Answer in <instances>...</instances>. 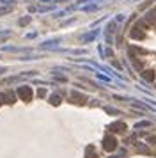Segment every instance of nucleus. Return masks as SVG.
I'll use <instances>...</instances> for the list:
<instances>
[{
  "instance_id": "12",
  "label": "nucleus",
  "mask_w": 156,
  "mask_h": 158,
  "mask_svg": "<svg viewBox=\"0 0 156 158\" xmlns=\"http://www.w3.org/2000/svg\"><path fill=\"white\" fill-rule=\"evenodd\" d=\"M112 158H117V156H112Z\"/></svg>"
},
{
  "instance_id": "4",
  "label": "nucleus",
  "mask_w": 156,
  "mask_h": 158,
  "mask_svg": "<svg viewBox=\"0 0 156 158\" xmlns=\"http://www.w3.org/2000/svg\"><path fill=\"white\" fill-rule=\"evenodd\" d=\"M110 130H112V132H123V130H126V125L124 123H114V125L110 126Z\"/></svg>"
},
{
  "instance_id": "10",
  "label": "nucleus",
  "mask_w": 156,
  "mask_h": 158,
  "mask_svg": "<svg viewBox=\"0 0 156 158\" xmlns=\"http://www.w3.org/2000/svg\"><path fill=\"white\" fill-rule=\"evenodd\" d=\"M138 151H142V153H149V149L146 146H138Z\"/></svg>"
},
{
  "instance_id": "6",
  "label": "nucleus",
  "mask_w": 156,
  "mask_h": 158,
  "mask_svg": "<svg viewBox=\"0 0 156 158\" xmlns=\"http://www.w3.org/2000/svg\"><path fill=\"white\" fill-rule=\"evenodd\" d=\"M144 78L151 82V80H154V73H153V71H144Z\"/></svg>"
},
{
  "instance_id": "8",
  "label": "nucleus",
  "mask_w": 156,
  "mask_h": 158,
  "mask_svg": "<svg viewBox=\"0 0 156 158\" xmlns=\"http://www.w3.org/2000/svg\"><path fill=\"white\" fill-rule=\"evenodd\" d=\"M5 100H7V103H14V94H7Z\"/></svg>"
},
{
  "instance_id": "3",
  "label": "nucleus",
  "mask_w": 156,
  "mask_h": 158,
  "mask_svg": "<svg viewBox=\"0 0 156 158\" xmlns=\"http://www.w3.org/2000/svg\"><path fill=\"white\" fill-rule=\"evenodd\" d=\"M131 37H135V39H142V37H144V32H140V25H137L135 29H133Z\"/></svg>"
},
{
  "instance_id": "9",
  "label": "nucleus",
  "mask_w": 156,
  "mask_h": 158,
  "mask_svg": "<svg viewBox=\"0 0 156 158\" xmlns=\"http://www.w3.org/2000/svg\"><path fill=\"white\" fill-rule=\"evenodd\" d=\"M29 21H30V18H21V20H20V25H27Z\"/></svg>"
},
{
  "instance_id": "5",
  "label": "nucleus",
  "mask_w": 156,
  "mask_h": 158,
  "mask_svg": "<svg viewBox=\"0 0 156 158\" xmlns=\"http://www.w3.org/2000/svg\"><path fill=\"white\" fill-rule=\"evenodd\" d=\"M50 101H52V105H59V103H61V96H59V94H53L52 98H50Z\"/></svg>"
},
{
  "instance_id": "2",
  "label": "nucleus",
  "mask_w": 156,
  "mask_h": 158,
  "mask_svg": "<svg viewBox=\"0 0 156 158\" xmlns=\"http://www.w3.org/2000/svg\"><path fill=\"white\" fill-rule=\"evenodd\" d=\"M115 148H117V140H115L112 135H108V137L103 139V149H106V151H114Z\"/></svg>"
},
{
  "instance_id": "1",
  "label": "nucleus",
  "mask_w": 156,
  "mask_h": 158,
  "mask_svg": "<svg viewBox=\"0 0 156 158\" xmlns=\"http://www.w3.org/2000/svg\"><path fill=\"white\" fill-rule=\"evenodd\" d=\"M18 96L21 98V101H30L34 93H32V87L29 85H23V87H18Z\"/></svg>"
},
{
  "instance_id": "11",
  "label": "nucleus",
  "mask_w": 156,
  "mask_h": 158,
  "mask_svg": "<svg viewBox=\"0 0 156 158\" xmlns=\"http://www.w3.org/2000/svg\"><path fill=\"white\" fill-rule=\"evenodd\" d=\"M4 101H5V94H2V93H0V105H2Z\"/></svg>"
},
{
  "instance_id": "7",
  "label": "nucleus",
  "mask_w": 156,
  "mask_h": 158,
  "mask_svg": "<svg viewBox=\"0 0 156 158\" xmlns=\"http://www.w3.org/2000/svg\"><path fill=\"white\" fill-rule=\"evenodd\" d=\"M73 100H76V103H83V100H85V98L80 96L78 93H73Z\"/></svg>"
}]
</instances>
